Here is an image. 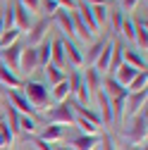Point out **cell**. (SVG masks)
I'll return each instance as SVG.
<instances>
[{"label":"cell","mask_w":148,"mask_h":150,"mask_svg":"<svg viewBox=\"0 0 148 150\" xmlns=\"http://www.w3.org/2000/svg\"><path fill=\"white\" fill-rule=\"evenodd\" d=\"M22 88H24L22 93L29 98V103H31L36 110H41V107L48 105L50 96H48V86H46V83H41V81H24Z\"/></svg>","instance_id":"cell-1"},{"label":"cell","mask_w":148,"mask_h":150,"mask_svg":"<svg viewBox=\"0 0 148 150\" xmlns=\"http://www.w3.org/2000/svg\"><path fill=\"white\" fill-rule=\"evenodd\" d=\"M74 119H77V115H74L72 110V103H58L50 112H46V122L48 124H74Z\"/></svg>","instance_id":"cell-2"},{"label":"cell","mask_w":148,"mask_h":150,"mask_svg":"<svg viewBox=\"0 0 148 150\" xmlns=\"http://www.w3.org/2000/svg\"><path fill=\"white\" fill-rule=\"evenodd\" d=\"M67 81H69V91H72V96L77 98V103H79V105L88 103L91 91H88V88H86V83H84V74L74 69V71L69 74V76H67Z\"/></svg>","instance_id":"cell-3"},{"label":"cell","mask_w":148,"mask_h":150,"mask_svg":"<svg viewBox=\"0 0 148 150\" xmlns=\"http://www.w3.org/2000/svg\"><path fill=\"white\" fill-rule=\"evenodd\" d=\"M7 96H10V105H12L17 112H19V115L36 117V112H38V110H36V107L29 103V98L24 96V93H22L19 88H10V93H7Z\"/></svg>","instance_id":"cell-4"},{"label":"cell","mask_w":148,"mask_h":150,"mask_svg":"<svg viewBox=\"0 0 148 150\" xmlns=\"http://www.w3.org/2000/svg\"><path fill=\"white\" fill-rule=\"evenodd\" d=\"M22 50H24L22 43H12V45H7V48H0V62H3L5 67H10L12 71H14V69H19Z\"/></svg>","instance_id":"cell-5"},{"label":"cell","mask_w":148,"mask_h":150,"mask_svg":"<svg viewBox=\"0 0 148 150\" xmlns=\"http://www.w3.org/2000/svg\"><path fill=\"white\" fill-rule=\"evenodd\" d=\"M146 126H148V115H146V107L141 112H136V119L132 124V129L127 131V138L134 141V143H143L146 141Z\"/></svg>","instance_id":"cell-6"},{"label":"cell","mask_w":148,"mask_h":150,"mask_svg":"<svg viewBox=\"0 0 148 150\" xmlns=\"http://www.w3.org/2000/svg\"><path fill=\"white\" fill-rule=\"evenodd\" d=\"M146 98H148V91H136V93H129L127 96V115H136V112H141V107H146Z\"/></svg>","instance_id":"cell-7"},{"label":"cell","mask_w":148,"mask_h":150,"mask_svg":"<svg viewBox=\"0 0 148 150\" xmlns=\"http://www.w3.org/2000/svg\"><path fill=\"white\" fill-rule=\"evenodd\" d=\"M50 64L55 67H65L67 64V57H65V45H62V38H50Z\"/></svg>","instance_id":"cell-8"},{"label":"cell","mask_w":148,"mask_h":150,"mask_svg":"<svg viewBox=\"0 0 148 150\" xmlns=\"http://www.w3.org/2000/svg\"><path fill=\"white\" fill-rule=\"evenodd\" d=\"M100 143L98 134H81L72 141V150H96Z\"/></svg>","instance_id":"cell-9"},{"label":"cell","mask_w":148,"mask_h":150,"mask_svg":"<svg viewBox=\"0 0 148 150\" xmlns=\"http://www.w3.org/2000/svg\"><path fill=\"white\" fill-rule=\"evenodd\" d=\"M19 69L24 74H31L33 69H38V60H36V48L26 45L22 50V60H19Z\"/></svg>","instance_id":"cell-10"},{"label":"cell","mask_w":148,"mask_h":150,"mask_svg":"<svg viewBox=\"0 0 148 150\" xmlns=\"http://www.w3.org/2000/svg\"><path fill=\"white\" fill-rule=\"evenodd\" d=\"M136 74H139V69H134L132 64H127V62H122L117 69H115V74H112V76H115V81L117 83H122L124 88L129 86V83H132V79L136 76Z\"/></svg>","instance_id":"cell-11"},{"label":"cell","mask_w":148,"mask_h":150,"mask_svg":"<svg viewBox=\"0 0 148 150\" xmlns=\"http://www.w3.org/2000/svg\"><path fill=\"white\" fill-rule=\"evenodd\" d=\"M62 45H65V57H67V62H69L72 67H81V64H84V55H81V50L74 45L69 38H62Z\"/></svg>","instance_id":"cell-12"},{"label":"cell","mask_w":148,"mask_h":150,"mask_svg":"<svg viewBox=\"0 0 148 150\" xmlns=\"http://www.w3.org/2000/svg\"><path fill=\"white\" fill-rule=\"evenodd\" d=\"M112 50H115V43H112V41H105V45H103V50H100V55H98V60L93 62V67H96L98 71H107L110 60H112Z\"/></svg>","instance_id":"cell-13"},{"label":"cell","mask_w":148,"mask_h":150,"mask_svg":"<svg viewBox=\"0 0 148 150\" xmlns=\"http://www.w3.org/2000/svg\"><path fill=\"white\" fill-rule=\"evenodd\" d=\"M12 7H14V26L19 29V31L29 29V24H31V17H29V10H26V7L22 5V3H14Z\"/></svg>","instance_id":"cell-14"},{"label":"cell","mask_w":148,"mask_h":150,"mask_svg":"<svg viewBox=\"0 0 148 150\" xmlns=\"http://www.w3.org/2000/svg\"><path fill=\"white\" fill-rule=\"evenodd\" d=\"M72 24H74V33H77V36H79V38H81L84 43L93 38V31H91V29L84 24V19L79 17V12H72Z\"/></svg>","instance_id":"cell-15"},{"label":"cell","mask_w":148,"mask_h":150,"mask_svg":"<svg viewBox=\"0 0 148 150\" xmlns=\"http://www.w3.org/2000/svg\"><path fill=\"white\" fill-rule=\"evenodd\" d=\"M84 83H86V88L88 91H100L103 88V76H100V71L96 69V67H88L86 69V76H84Z\"/></svg>","instance_id":"cell-16"},{"label":"cell","mask_w":148,"mask_h":150,"mask_svg":"<svg viewBox=\"0 0 148 150\" xmlns=\"http://www.w3.org/2000/svg\"><path fill=\"white\" fill-rule=\"evenodd\" d=\"M98 105H100V122H105V124H112V107H110V98L105 96V91L100 88L98 91Z\"/></svg>","instance_id":"cell-17"},{"label":"cell","mask_w":148,"mask_h":150,"mask_svg":"<svg viewBox=\"0 0 148 150\" xmlns=\"http://www.w3.org/2000/svg\"><path fill=\"white\" fill-rule=\"evenodd\" d=\"M0 81H3L5 86H10V88H22V79L17 76L10 67H5L3 62H0Z\"/></svg>","instance_id":"cell-18"},{"label":"cell","mask_w":148,"mask_h":150,"mask_svg":"<svg viewBox=\"0 0 148 150\" xmlns=\"http://www.w3.org/2000/svg\"><path fill=\"white\" fill-rule=\"evenodd\" d=\"M103 91H105V96L107 98H117V96H124V93H127V88L122 86V83H117L115 81V76H105L103 79Z\"/></svg>","instance_id":"cell-19"},{"label":"cell","mask_w":148,"mask_h":150,"mask_svg":"<svg viewBox=\"0 0 148 150\" xmlns=\"http://www.w3.org/2000/svg\"><path fill=\"white\" fill-rule=\"evenodd\" d=\"M72 110H74V115H77V117H84V119H88L91 124H96V126L103 124L100 117H98V112L88 110V107H84V105H79V103H72Z\"/></svg>","instance_id":"cell-20"},{"label":"cell","mask_w":148,"mask_h":150,"mask_svg":"<svg viewBox=\"0 0 148 150\" xmlns=\"http://www.w3.org/2000/svg\"><path fill=\"white\" fill-rule=\"evenodd\" d=\"M36 48V60H38V67H46L50 64V38H43Z\"/></svg>","instance_id":"cell-21"},{"label":"cell","mask_w":148,"mask_h":150,"mask_svg":"<svg viewBox=\"0 0 148 150\" xmlns=\"http://www.w3.org/2000/svg\"><path fill=\"white\" fill-rule=\"evenodd\" d=\"M55 22H58L60 24V29L67 33V36H72L74 33V24H72V12H67V10H58V12H55Z\"/></svg>","instance_id":"cell-22"},{"label":"cell","mask_w":148,"mask_h":150,"mask_svg":"<svg viewBox=\"0 0 148 150\" xmlns=\"http://www.w3.org/2000/svg\"><path fill=\"white\" fill-rule=\"evenodd\" d=\"M124 60L127 64H132L139 71H146V55H141L139 50H124Z\"/></svg>","instance_id":"cell-23"},{"label":"cell","mask_w":148,"mask_h":150,"mask_svg":"<svg viewBox=\"0 0 148 150\" xmlns=\"http://www.w3.org/2000/svg\"><path fill=\"white\" fill-rule=\"evenodd\" d=\"M79 17L84 19V24H86L91 31H98V24H96L93 10H91V5H88V3H79Z\"/></svg>","instance_id":"cell-24"},{"label":"cell","mask_w":148,"mask_h":150,"mask_svg":"<svg viewBox=\"0 0 148 150\" xmlns=\"http://www.w3.org/2000/svg\"><path fill=\"white\" fill-rule=\"evenodd\" d=\"M50 96H53V100H55V103H65V100L72 96V91H69V81L65 79V81H60V83H55Z\"/></svg>","instance_id":"cell-25"},{"label":"cell","mask_w":148,"mask_h":150,"mask_svg":"<svg viewBox=\"0 0 148 150\" xmlns=\"http://www.w3.org/2000/svg\"><path fill=\"white\" fill-rule=\"evenodd\" d=\"M46 29H48V22H46V19H41L38 24H36V26L29 31V43H26V45H31V48H33V45H38V43L43 41Z\"/></svg>","instance_id":"cell-26"},{"label":"cell","mask_w":148,"mask_h":150,"mask_svg":"<svg viewBox=\"0 0 148 150\" xmlns=\"http://www.w3.org/2000/svg\"><path fill=\"white\" fill-rule=\"evenodd\" d=\"M43 69H46V79H48L50 86H55V83H60V81L67 79V74H65L60 67H55V64H46Z\"/></svg>","instance_id":"cell-27"},{"label":"cell","mask_w":148,"mask_h":150,"mask_svg":"<svg viewBox=\"0 0 148 150\" xmlns=\"http://www.w3.org/2000/svg\"><path fill=\"white\" fill-rule=\"evenodd\" d=\"M62 136H65V131H62V126H60V124H50V126H46V129H43V134H41V138H43V141H48V143L62 141Z\"/></svg>","instance_id":"cell-28"},{"label":"cell","mask_w":148,"mask_h":150,"mask_svg":"<svg viewBox=\"0 0 148 150\" xmlns=\"http://www.w3.org/2000/svg\"><path fill=\"white\" fill-rule=\"evenodd\" d=\"M148 83V71H139L136 76L132 79V83L127 86V93H136V91H143Z\"/></svg>","instance_id":"cell-29"},{"label":"cell","mask_w":148,"mask_h":150,"mask_svg":"<svg viewBox=\"0 0 148 150\" xmlns=\"http://www.w3.org/2000/svg\"><path fill=\"white\" fill-rule=\"evenodd\" d=\"M19 33H22V31L17 29V26H12V29L3 31V36H0V48H7V45H12V43H17Z\"/></svg>","instance_id":"cell-30"},{"label":"cell","mask_w":148,"mask_h":150,"mask_svg":"<svg viewBox=\"0 0 148 150\" xmlns=\"http://www.w3.org/2000/svg\"><path fill=\"white\" fill-rule=\"evenodd\" d=\"M0 141H3V145L7 148V145H12V141H14V136H12V131H10V126H7V122L0 117Z\"/></svg>","instance_id":"cell-31"},{"label":"cell","mask_w":148,"mask_h":150,"mask_svg":"<svg viewBox=\"0 0 148 150\" xmlns=\"http://www.w3.org/2000/svg\"><path fill=\"white\" fill-rule=\"evenodd\" d=\"M19 131H26V134H33L36 131V119L29 115H19Z\"/></svg>","instance_id":"cell-32"},{"label":"cell","mask_w":148,"mask_h":150,"mask_svg":"<svg viewBox=\"0 0 148 150\" xmlns=\"http://www.w3.org/2000/svg\"><path fill=\"white\" fill-rule=\"evenodd\" d=\"M103 45H105V41H96L93 45L88 48V52H86V60L91 62V67H93V62L98 60V55H100V50H103Z\"/></svg>","instance_id":"cell-33"},{"label":"cell","mask_w":148,"mask_h":150,"mask_svg":"<svg viewBox=\"0 0 148 150\" xmlns=\"http://www.w3.org/2000/svg\"><path fill=\"white\" fill-rule=\"evenodd\" d=\"M74 126H79L84 134H98V126H96V124H91V122L84 119V117H77V119H74Z\"/></svg>","instance_id":"cell-34"},{"label":"cell","mask_w":148,"mask_h":150,"mask_svg":"<svg viewBox=\"0 0 148 150\" xmlns=\"http://www.w3.org/2000/svg\"><path fill=\"white\" fill-rule=\"evenodd\" d=\"M3 24H5V31L14 26V7H12V3L5 5V10H3Z\"/></svg>","instance_id":"cell-35"},{"label":"cell","mask_w":148,"mask_h":150,"mask_svg":"<svg viewBox=\"0 0 148 150\" xmlns=\"http://www.w3.org/2000/svg\"><path fill=\"white\" fill-rule=\"evenodd\" d=\"M120 33H124V38L134 41V19L124 17V22H122V29H120Z\"/></svg>","instance_id":"cell-36"},{"label":"cell","mask_w":148,"mask_h":150,"mask_svg":"<svg viewBox=\"0 0 148 150\" xmlns=\"http://www.w3.org/2000/svg\"><path fill=\"white\" fill-rule=\"evenodd\" d=\"M122 64V50H120V45H115V50H112V60H110V67H107V71L110 74H115V69Z\"/></svg>","instance_id":"cell-37"},{"label":"cell","mask_w":148,"mask_h":150,"mask_svg":"<svg viewBox=\"0 0 148 150\" xmlns=\"http://www.w3.org/2000/svg\"><path fill=\"white\" fill-rule=\"evenodd\" d=\"M110 17H112V26H115V31L120 33V29H122V22H124V12H122L120 7H115L112 12H110Z\"/></svg>","instance_id":"cell-38"},{"label":"cell","mask_w":148,"mask_h":150,"mask_svg":"<svg viewBox=\"0 0 148 150\" xmlns=\"http://www.w3.org/2000/svg\"><path fill=\"white\" fill-rule=\"evenodd\" d=\"M93 10V17H96V24H98V29L105 24V5H93L91 7Z\"/></svg>","instance_id":"cell-39"},{"label":"cell","mask_w":148,"mask_h":150,"mask_svg":"<svg viewBox=\"0 0 148 150\" xmlns=\"http://www.w3.org/2000/svg\"><path fill=\"white\" fill-rule=\"evenodd\" d=\"M41 5H43V10H46L48 14H55V12L60 10V5L55 3V0H41Z\"/></svg>","instance_id":"cell-40"},{"label":"cell","mask_w":148,"mask_h":150,"mask_svg":"<svg viewBox=\"0 0 148 150\" xmlns=\"http://www.w3.org/2000/svg\"><path fill=\"white\" fill-rule=\"evenodd\" d=\"M19 3L29 10V12H36V10H38L41 7V0H19Z\"/></svg>","instance_id":"cell-41"},{"label":"cell","mask_w":148,"mask_h":150,"mask_svg":"<svg viewBox=\"0 0 148 150\" xmlns=\"http://www.w3.org/2000/svg\"><path fill=\"white\" fill-rule=\"evenodd\" d=\"M98 145H100V150H115V143H112V138H110L107 134L100 138V143H98Z\"/></svg>","instance_id":"cell-42"},{"label":"cell","mask_w":148,"mask_h":150,"mask_svg":"<svg viewBox=\"0 0 148 150\" xmlns=\"http://www.w3.org/2000/svg\"><path fill=\"white\" fill-rule=\"evenodd\" d=\"M33 145H36V150H55L53 143H48V141H43V138H36Z\"/></svg>","instance_id":"cell-43"},{"label":"cell","mask_w":148,"mask_h":150,"mask_svg":"<svg viewBox=\"0 0 148 150\" xmlns=\"http://www.w3.org/2000/svg\"><path fill=\"white\" fill-rule=\"evenodd\" d=\"M136 3H139V0H122V7H124L127 12H132V10L136 7Z\"/></svg>","instance_id":"cell-44"},{"label":"cell","mask_w":148,"mask_h":150,"mask_svg":"<svg viewBox=\"0 0 148 150\" xmlns=\"http://www.w3.org/2000/svg\"><path fill=\"white\" fill-rule=\"evenodd\" d=\"M55 3L62 5V7H67V10H74V7H77V3H74V0H55Z\"/></svg>","instance_id":"cell-45"},{"label":"cell","mask_w":148,"mask_h":150,"mask_svg":"<svg viewBox=\"0 0 148 150\" xmlns=\"http://www.w3.org/2000/svg\"><path fill=\"white\" fill-rule=\"evenodd\" d=\"M84 3H93V5H105L107 0H84Z\"/></svg>","instance_id":"cell-46"},{"label":"cell","mask_w":148,"mask_h":150,"mask_svg":"<svg viewBox=\"0 0 148 150\" xmlns=\"http://www.w3.org/2000/svg\"><path fill=\"white\" fill-rule=\"evenodd\" d=\"M55 150H72L69 145H60V148H55Z\"/></svg>","instance_id":"cell-47"},{"label":"cell","mask_w":148,"mask_h":150,"mask_svg":"<svg viewBox=\"0 0 148 150\" xmlns=\"http://www.w3.org/2000/svg\"><path fill=\"white\" fill-rule=\"evenodd\" d=\"M0 148H5V145H3V141H0Z\"/></svg>","instance_id":"cell-48"},{"label":"cell","mask_w":148,"mask_h":150,"mask_svg":"<svg viewBox=\"0 0 148 150\" xmlns=\"http://www.w3.org/2000/svg\"><path fill=\"white\" fill-rule=\"evenodd\" d=\"M96 150H98V148H96Z\"/></svg>","instance_id":"cell-49"}]
</instances>
